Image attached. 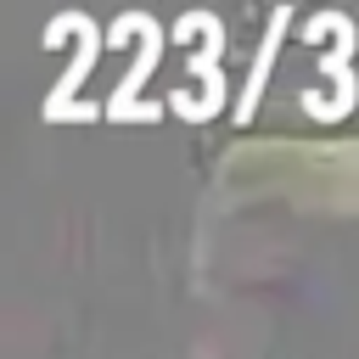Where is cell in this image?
<instances>
[{"instance_id": "cell-1", "label": "cell", "mask_w": 359, "mask_h": 359, "mask_svg": "<svg viewBox=\"0 0 359 359\" xmlns=\"http://www.w3.org/2000/svg\"><path fill=\"white\" fill-rule=\"evenodd\" d=\"M303 39L320 45L314 50V84L303 95V112L320 118V123H337L359 107V73H353V56H359V22L342 11V6H320L309 22H303Z\"/></svg>"}, {"instance_id": "cell-2", "label": "cell", "mask_w": 359, "mask_h": 359, "mask_svg": "<svg viewBox=\"0 0 359 359\" xmlns=\"http://www.w3.org/2000/svg\"><path fill=\"white\" fill-rule=\"evenodd\" d=\"M168 34H174V39H191V56H185L191 90H168V95H163L168 112H180L185 123L219 118V112H224V95H230L224 67H219V56H224V17L208 11V6H191V11H180V22H174Z\"/></svg>"}, {"instance_id": "cell-3", "label": "cell", "mask_w": 359, "mask_h": 359, "mask_svg": "<svg viewBox=\"0 0 359 359\" xmlns=\"http://www.w3.org/2000/svg\"><path fill=\"white\" fill-rule=\"evenodd\" d=\"M129 17V28H135V62L123 67V79L107 90V101H101V112L112 118V123H151V118H163L168 112V101H151V95H140L146 90V79H151V67H157V56H163V45H168V28L151 17V11H123Z\"/></svg>"}, {"instance_id": "cell-4", "label": "cell", "mask_w": 359, "mask_h": 359, "mask_svg": "<svg viewBox=\"0 0 359 359\" xmlns=\"http://www.w3.org/2000/svg\"><path fill=\"white\" fill-rule=\"evenodd\" d=\"M73 22H79V45H73L67 67L56 73V84L45 90V101H39V118L45 123H90V118H107L95 101H84V79L95 73V62L107 50V28L90 11H79V6H73Z\"/></svg>"}, {"instance_id": "cell-5", "label": "cell", "mask_w": 359, "mask_h": 359, "mask_svg": "<svg viewBox=\"0 0 359 359\" xmlns=\"http://www.w3.org/2000/svg\"><path fill=\"white\" fill-rule=\"evenodd\" d=\"M292 17H297V6H292V0H275V11H269V28H264V39H258V56H252V73H247V84H241V95H236V123H247V118L258 112V101H264V84H269V73H275V62H280V45H286V28H292Z\"/></svg>"}]
</instances>
